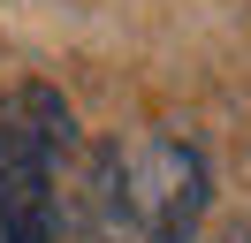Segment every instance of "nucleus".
<instances>
[{
  "label": "nucleus",
  "instance_id": "2",
  "mask_svg": "<svg viewBox=\"0 0 251 243\" xmlns=\"http://www.w3.org/2000/svg\"><path fill=\"white\" fill-rule=\"evenodd\" d=\"M53 152L61 106L46 91L0 99V243H53Z\"/></svg>",
  "mask_w": 251,
  "mask_h": 243
},
{
  "label": "nucleus",
  "instance_id": "1",
  "mask_svg": "<svg viewBox=\"0 0 251 243\" xmlns=\"http://www.w3.org/2000/svg\"><path fill=\"white\" fill-rule=\"evenodd\" d=\"M107 197L145 243H190L205 220V160L175 129H137L107 145Z\"/></svg>",
  "mask_w": 251,
  "mask_h": 243
}]
</instances>
